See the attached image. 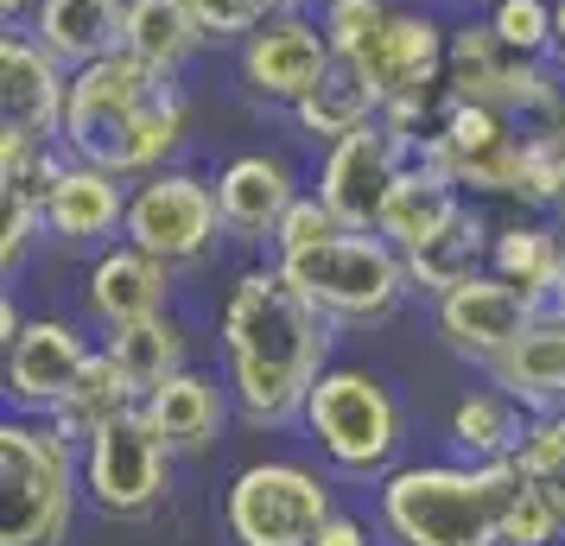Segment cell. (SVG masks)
<instances>
[{
  "label": "cell",
  "mask_w": 565,
  "mask_h": 546,
  "mask_svg": "<svg viewBox=\"0 0 565 546\" xmlns=\"http://www.w3.org/2000/svg\"><path fill=\"white\" fill-rule=\"evenodd\" d=\"M0 331H7V343L20 338V331H26V318L13 312V299H7V306H0Z\"/></svg>",
  "instance_id": "74e56055"
},
{
  "label": "cell",
  "mask_w": 565,
  "mask_h": 546,
  "mask_svg": "<svg viewBox=\"0 0 565 546\" xmlns=\"http://www.w3.org/2000/svg\"><path fill=\"white\" fill-rule=\"evenodd\" d=\"M553 7H559V26H553V57H546V64L565 77V0H553Z\"/></svg>",
  "instance_id": "d590c367"
},
{
  "label": "cell",
  "mask_w": 565,
  "mask_h": 546,
  "mask_svg": "<svg viewBox=\"0 0 565 546\" xmlns=\"http://www.w3.org/2000/svg\"><path fill=\"white\" fill-rule=\"evenodd\" d=\"M26 32L64 71H83L128 45V0H39Z\"/></svg>",
  "instance_id": "d6986e66"
},
{
  "label": "cell",
  "mask_w": 565,
  "mask_h": 546,
  "mask_svg": "<svg viewBox=\"0 0 565 546\" xmlns=\"http://www.w3.org/2000/svg\"><path fill=\"white\" fill-rule=\"evenodd\" d=\"M387 13H394V0H324V7H318V20L331 32L337 57H356L362 45L375 39V26H382Z\"/></svg>",
  "instance_id": "1f68e13d"
},
{
  "label": "cell",
  "mask_w": 565,
  "mask_h": 546,
  "mask_svg": "<svg viewBox=\"0 0 565 546\" xmlns=\"http://www.w3.org/2000/svg\"><path fill=\"white\" fill-rule=\"evenodd\" d=\"M204 45L210 39H204V26H198V7H191V0H128V45H121V52H134L140 64L179 77Z\"/></svg>",
  "instance_id": "603a6c76"
},
{
  "label": "cell",
  "mask_w": 565,
  "mask_h": 546,
  "mask_svg": "<svg viewBox=\"0 0 565 546\" xmlns=\"http://www.w3.org/2000/svg\"><path fill=\"white\" fill-rule=\"evenodd\" d=\"M331 515V490L299 464H248L223 495V527L235 546H311Z\"/></svg>",
  "instance_id": "9c48e42d"
},
{
  "label": "cell",
  "mask_w": 565,
  "mask_h": 546,
  "mask_svg": "<svg viewBox=\"0 0 565 546\" xmlns=\"http://www.w3.org/2000/svg\"><path fill=\"white\" fill-rule=\"evenodd\" d=\"M458 7H489V0H458Z\"/></svg>",
  "instance_id": "f35d334b"
},
{
  "label": "cell",
  "mask_w": 565,
  "mask_h": 546,
  "mask_svg": "<svg viewBox=\"0 0 565 546\" xmlns=\"http://www.w3.org/2000/svg\"><path fill=\"white\" fill-rule=\"evenodd\" d=\"M103 350L121 363V375L134 382V394H140V400H147L166 375H179V368H184V331L166 312L140 318V324H121V331H108Z\"/></svg>",
  "instance_id": "83f0119b"
},
{
  "label": "cell",
  "mask_w": 565,
  "mask_h": 546,
  "mask_svg": "<svg viewBox=\"0 0 565 546\" xmlns=\"http://www.w3.org/2000/svg\"><path fill=\"white\" fill-rule=\"evenodd\" d=\"M521 470L553 495V508H559V521H565V414L534 419V432L521 445Z\"/></svg>",
  "instance_id": "4dcf8cb0"
},
{
  "label": "cell",
  "mask_w": 565,
  "mask_h": 546,
  "mask_svg": "<svg viewBox=\"0 0 565 546\" xmlns=\"http://www.w3.org/2000/svg\"><path fill=\"white\" fill-rule=\"evenodd\" d=\"M489 382L509 394V400H521L534 419L565 414V312L534 318L509 356L489 363Z\"/></svg>",
  "instance_id": "ac0fdd59"
},
{
  "label": "cell",
  "mask_w": 565,
  "mask_h": 546,
  "mask_svg": "<svg viewBox=\"0 0 565 546\" xmlns=\"http://www.w3.org/2000/svg\"><path fill=\"white\" fill-rule=\"evenodd\" d=\"M184 128H191V103L172 71H153L134 52L71 71L64 153L83 165H103L115 179L166 172V159L184 147Z\"/></svg>",
  "instance_id": "7a4b0ae2"
},
{
  "label": "cell",
  "mask_w": 565,
  "mask_h": 546,
  "mask_svg": "<svg viewBox=\"0 0 565 546\" xmlns=\"http://www.w3.org/2000/svg\"><path fill=\"white\" fill-rule=\"evenodd\" d=\"M89 356L96 350L83 343L71 318H26V331L7 343V400H20L26 414H52L77 388Z\"/></svg>",
  "instance_id": "5bb4252c"
},
{
  "label": "cell",
  "mask_w": 565,
  "mask_h": 546,
  "mask_svg": "<svg viewBox=\"0 0 565 546\" xmlns=\"http://www.w3.org/2000/svg\"><path fill=\"white\" fill-rule=\"evenodd\" d=\"M223 356L242 419L292 426L306 419L311 382L331 368V312H318L306 292L274 267H248L223 299Z\"/></svg>",
  "instance_id": "6da1fadb"
},
{
  "label": "cell",
  "mask_w": 565,
  "mask_h": 546,
  "mask_svg": "<svg viewBox=\"0 0 565 546\" xmlns=\"http://www.w3.org/2000/svg\"><path fill=\"white\" fill-rule=\"evenodd\" d=\"M0 13H7V26H13V20H32V13H39V0H0Z\"/></svg>",
  "instance_id": "8d00e7d4"
},
{
  "label": "cell",
  "mask_w": 565,
  "mask_h": 546,
  "mask_svg": "<svg viewBox=\"0 0 565 546\" xmlns=\"http://www.w3.org/2000/svg\"><path fill=\"white\" fill-rule=\"evenodd\" d=\"M331 64H337V45L324 20H311V13H280V20H267L260 32L242 39V83L260 103L299 108L324 83Z\"/></svg>",
  "instance_id": "8fae6325"
},
{
  "label": "cell",
  "mask_w": 565,
  "mask_h": 546,
  "mask_svg": "<svg viewBox=\"0 0 565 546\" xmlns=\"http://www.w3.org/2000/svg\"><path fill=\"white\" fill-rule=\"evenodd\" d=\"M89 318L103 324V331H121V324H140V318L166 312V299H172V267L147 248H134V242H115L103 255L89 260Z\"/></svg>",
  "instance_id": "2e32d148"
},
{
  "label": "cell",
  "mask_w": 565,
  "mask_h": 546,
  "mask_svg": "<svg viewBox=\"0 0 565 546\" xmlns=\"http://www.w3.org/2000/svg\"><path fill=\"white\" fill-rule=\"evenodd\" d=\"M382 115V96H375V83L362 77L356 57H337L331 71H324V83L311 89L306 103L292 108V121H299V133H311V140H343L350 128H362V121H375Z\"/></svg>",
  "instance_id": "cb8c5ba5"
},
{
  "label": "cell",
  "mask_w": 565,
  "mask_h": 546,
  "mask_svg": "<svg viewBox=\"0 0 565 546\" xmlns=\"http://www.w3.org/2000/svg\"><path fill=\"white\" fill-rule=\"evenodd\" d=\"M32 229H45L39 197H32V191H0V267H7V280H13V267L26 260Z\"/></svg>",
  "instance_id": "836d02e7"
},
{
  "label": "cell",
  "mask_w": 565,
  "mask_h": 546,
  "mask_svg": "<svg viewBox=\"0 0 565 546\" xmlns=\"http://www.w3.org/2000/svg\"><path fill=\"white\" fill-rule=\"evenodd\" d=\"M39 216H45V235L52 242H64V248H96L115 229H128V191L103 165L64 159L57 179L45 184V197H39Z\"/></svg>",
  "instance_id": "9a60e30c"
},
{
  "label": "cell",
  "mask_w": 565,
  "mask_h": 546,
  "mask_svg": "<svg viewBox=\"0 0 565 546\" xmlns=\"http://www.w3.org/2000/svg\"><path fill=\"white\" fill-rule=\"evenodd\" d=\"M489 26L502 32V45L521 57H553V26L559 7L553 0H489Z\"/></svg>",
  "instance_id": "f1b7e54d"
},
{
  "label": "cell",
  "mask_w": 565,
  "mask_h": 546,
  "mask_svg": "<svg viewBox=\"0 0 565 546\" xmlns=\"http://www.w3.org/2000/svg\"><path fill=\"white\" fill-rule=\"evenodd\" d=\"M527 407L509 400L502 388H483V394H463L458 414H451V439L470 464H502V458H521V445H527Z\"/></svg>",
  "instance_id": "484cf974"
},
{
  "label": "cell",
  "mask_w": 565,
  "mask_h": 546,
  "mask_svg": "<svg viewBox=\"0 0 565 546\" xmlns=\"http://www.w3.org/2000/svg\"><path fill=\"white\" fill-rule=\"evenodd\" d=\"M299 197V179L280 153H235L216 172V204H223V229L235 242H274L280 216Z\"/></svg>",
  "instance_id": "e0dca14e"
},
{
  "label": "cell",
  "mask_w": 565,
  "mask_h": 546,
  "mask_svg": "<svg viewBox=\"0 0 565 546\" xmlns=\"http://www.w3.org/2000/svg\"><path fill=\"white\" fill-rule=\"evenodd\" d=\"M280 274L337 324H382L413 292L407 255L382 229H337L299 255H280Z\"/></svg>",
  "instance_id": "277c9868"
},
{
  "label": "cell",
  "mask_w": 565,
  "mask_h": 546,
  "mask_svg": "<svg viewBox=\"0 0 565 546\" xmlns=\"http://www.w3.org/2000/svg\"><path fill=\"white\" fill-rule=\"evenodd\" d=\"M489 267L521 292H534L540 318L565 312V235H553L546 223H509L489 242Z\"/></svg>",
  "instance_id": "44dd1931"
},
{
  "label": "cell",
  "mask_w": 565,
  "mask_h": 546,
  "mask_svg": "<svg viewBox=\"0 0 565 546\" xmlns=\"http://www.w3.org/2000/svg\"><path fill=\"white\" fill-rule=\"evenodd\" d=\"M191 7H198V26H204L210 45H242L267 20L299 13V0H191Z\"/></svg>",
  "instance_id": "f546056e"
},
{
  "label": "cell",
  "mask_w": 565,
  "mask_h": 546,
  "mask_svg": "<svg viewBox=\"0 0 565 546\" xmlns=\"http://www.w3.org/2000/svg\"><path fill=\"white\" fill-rule=\"evenodd\" d=\"M134 400H140V394H134V382L121 375V363H115L108 350H96V356L83 363L77 388L64 394V400H57L45 419H52V426H57L71 445H89V439L108 426V419L121 414V407H134Z\"/></svg>",
  "instance_id": "d4e9b609"
},
{
  "label": "cell",
  "mask_w": 565,
  "mask_h": 546,
  "mask_svg": "<svg viewBox=\"0 0 565 546\" xmlns=\"http://www.w3.org/2000/svg\"><path fill=\"white\" fill-rule=\"evenodd\" d=\"M489 242H495V235H489V223H483V216H477L470 204H463L451 229H445V235H433L426 248H413V255H407L413 287H419V292H433V299H438V292H451L458 280H470V274H483Z\"/></svg>",
  "instance_id": "4316f807"
},
{
  "label": "cell",
  "mask_w": 565,
  "mask_h": 546,
  "mask_svg": "<svg viewBox=\"0 0 565 546\" xmlns=\"http://www.w3.org/2000/svg\"><path fill=\"white\" fill-rule=\"evenodd\" d=\"M83 490L115 521H147L172 490V445L159 439L147 407L134 400L83 445Z\"/></svg>",
  "instance_id": "52a82bcc"
},
{
  "label": "cell",
  "mask_w": 565,
  "mask_h": 546,
  "mask_svg": "<svg viewBox=\"0 0 565 546\" xmlns=\"http://www.w3.org/2000/svg\"><path fill=\"white\" fill-rule=\"evenodd\" d=\"M458 210H463L458 179H445V172H433V165H419V159H413L407 172L394 179V191H387L382 223H375V229H382L401 255H413V248H426L433 235L451 229V223H458Z\"/></svg>",
  "instance_id": "ffe728a7"
},
{
  "label": "cell",
  "mask_w": 565,
  "mask_h": 546,
  "mask_svg": "<svg viewBox=\"0 0 565 546\" xmlns=\"http://www.w3.org/2000/svg\"><path fill=\"white\" fill-rule=\"evenodd\" d=\"M306 432L343 477H382L401 451V400L382 375L337 363L306 394Z\"/></svg>",
  "instance_id": "8992f818"
},
{
  "label": "cell",
  "mask_w": 565,
  "mask_h": 546,
  "mask_svg": "<svg viewBox=\"0 0 565 546\" xmlns=\"http://www.w3.org/2000/svg\"><path fill=\"white\" fill-rule=\"evenodd\" d=\"M64 108H71V71L32 32L7 26V39H0V128L64 147Z\"/></svg>",
  "instance_id": "4fadbf2b"
},
{
  "label": "cell",
  "mask_w": 565,
  "mask_h": 546,
  "mask_svg": "<svg viewBox=\"0 0 565 546\" xmlns=\"http://www.w3.org/2000/svg\"><path fill=\"white\" fill-rule=\"evenodd\" d=\"M311 546H369V534H362L356 515H331L324 521V534H318Z\"/></svg>",
  "instance_id": "e575fe53"
},
{
  "label": "cell",
  "mask_w": 565,
  "mask_h": 546,
  "mask_svg": "<svg viewBox=\"0 0 565 546\" xmlns=\"http://www.w3.org/2000/svg\"><path fill=\"white\" fill-rule=\"evenodd\" d=\"M147 419L159 426V439L172 445V451H204L216 432H223V388L210 382V375H198V368H179V375H166L147 400Z\"/></svg>",
  "instance_id": "7402d4cb"
},
{
  "label": "cell",
  "mask_w": 565,
  "mask_h": 546,
  "mask_svg": "<svg viewBox=\"0 0 565 546\" xmlns=\"http://www.w3.org/2000/svg\"><path fill=\"white\" fill-rule=\"evenodd\" d=\"M337 229H343V223L331 216V204H324L318 191H299L292 210L280 216V229H274V260L299 255V248H311V242H324V235H337Z\"/></svg>",
  "instance_id": "d6a6232c"
},
{
  "label": "cell",
  "mask_w": 565,
  "mask_h": 546,
  "mask_svg": "<svg viewBox=\"0 0 565 546\" xmlns=\"http://www.w3.org/2000/svg\"><path fill=\"white\" fill-rule=\"evenodd\" d=\"M121 235L179 274V267H204L210 248H216V235H230V229H223L216 184L198 179V172L166 165V172H147L128 191V229Z\"/></svg>",
  "instance_id": "ba28073f"
},
{
  "label": "cell",
  "mask_w": 565,
  "mask_h": 546,
  "mask_svg": "<svg viewBox=\"0 0 565 546\" xmlns=\"http://www.w3.org/2000/svg\"><path fill=\"white\" fill-rule=\"evenodd\" d=\"M318 7H324V0H318Z\"/></svg>",
  "instance_id": "60d3db41"
},
{
  "label": "cell",
  "mask_w": 565,
  "mask_h": 546,
  "mask_svg": "<svg viewBox=\"0 0 565 546\" xmlns=\"http://www.w3.org/2000/svg\"><path fill=\"white\" fill-rule=\"evenodd\" d=\"M534 318H540L534 292H521L514 280H502L495 267L458 280L451 292H438V331H445V343H451L458 356H470V363H483V368L495 363V356H509Z\"/></svg>",
  "instance_id": "7c38bea8"
},
{
  "label": "cell",
  "mask_w": 565,
  "mask_h": 546,
  "mask_svg": "<svg viewBox=\"0 0 565 546\" xmlns=\"http://www.w3.org/2000/svg\"><path fill=\"white\" fill-rule=\"evenodd\" d=\"M382 527L401 546H502L483 464H413L382 483Z\"/></svg>",
  "instance_id": "5b68a950"
},
{
  "label": "cell",
  "mask_w": 565,
  "mask_h": 546,
  "mask_svg": "<svg viewBox=\"0 0 565 546\" xmlns=\"http://www.w3.org/2000/svg\"><path fill=\"white\" fill-rule=\"evenodd\" d=\"M83 445L39 419H0V546H64L77 515Z\"/></svg>",
  "instance_id": "3957f363"
},
{
  "label": "cell",
  "mask_w": 565,
  "mask_h": 546,
  "mask_svg": "<svg viewBox=\"0 0 565 546\" xmlns=\"http://www.w3.org/2000/svg\"><path fill=\"white\" fill-rule=\"evenodd\" d=\"M413 165V140L387 115L350 128L343 140L324 147V165H318V197L331 204V216L343 229H375L382 223V204L394 179Z\"/></svg>",
  "instance_id": "30bf717a"
},
{
  "label": "cell",
  "mask_w": 565,
  "mask_h": 546,
  "mask_svg": "<svg viewBox=\"0 0 565 546\" xmlns=\"http://www.w3.org/2000/svg\"><path fill=\"white\" fill-rule=\"evenodd\" d=\"M553 546H565V540H553Z\"/></svg>",
  "instance_id": "ab89813d"
}]
</instances>
